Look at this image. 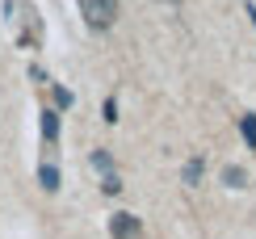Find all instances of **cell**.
<instances>
[{
	"instance_id": "cell-2",
	"label": "cell",
	"mask_w": 256,
	"mask_h": 239,
	"mask_svg": "<svg viewBox=\"0 0 256 239\" xmlns=\"http://www.w3.org/2000/svg\"><path fill=\"white\" fill-rule=\"evenodd\" d=\"M80 17L88 30H110L118 21V0H80Z\"/></svg>"
},
{
	"instance_id": "cell-1",
	"label": "cell",
	"mask_w": 256,
	"mask_h": 239,
	"mask_svg": "<svg viewBox=\"0 0 256 239\" xmlns=\"http://www.w3.org/2000/svg\"><path fill=\"white\" fill-rule=\"evenodd\" d=\"M4 21L21 46H30V50L42 46V17L30 0H4Z\"/></svg>"
},
{
	"instance_id": "cell-5",
	"label": "cell",
	"mask_w": 256,
	"mask_h": 239,
	"mask_svg": "<svg viewBox=\"0 0 256 239\" xmlns=\"http://www.w3.org/2000/svg\"><path fill=\"white\" fill-rule=\"evenodd\" d=\"M38 180H42V189H46V193H59V168L55 164H42L38 168Z\"/></svg>"
},
{
	"instance_id": "cell-3",
	"label": "cell",
	"mask_w": 256,
	"mask_h": 239,
	"mask_svg": "<svg viewBox=\"0 0 256 239\" xmlns=\"http://www.w3.org/2000/svg\"><path fill=\"white\" fill-rule=\"evenodd\" d=\"M110 235L114 239H143V226H138L134 214H114L110 218Z\"/></svg>"
},
{
	"instance_id": "cell-10",
	"label": "cell",
	"mask_w": 256,
	"mask_h": 239,
	"mask_svg": "<svg viewBox=\"0 0 256 239\" xmlns=\"http://www.w3.org/2000/svg\"><path fill=\"white\" fill-rule=\"evenodd\" d=\"M50 92H55V105H59V110H68V105H72V92L63 88V84H50Z\"/></svg>"
},
{
	"instance_id": "cell-8",
	"label": "cell",
	"mask_w": 256,
	"mask_h": 239,
	"mask_svg": "<svg viewBox=\"0 0 256 239\" xmlns=\"http://www.w3.org/2000/svg\"><path fill=\"white\" fill-rule=\"evenodd\" d=\"M198 180H202V156H194L185 164V184H198Z\"/></svg>"
},
{
	"instance_id": "cell-13",
	"label": "cell",
	"mask_w": 256,
	"mask_h": 239,
	"mask_svg": "<svg viewBox=\"0 0 256 239\" xmlns=\"http://www.w3.org/2000/svg\"><path fill=\"white\" fill-rule=\"evenodd\" d=\"M248 17H252V26H256V4H248Z\"/></svg>"
},
{
	"instance_id": "cell-11",
	"label": "cell",
	"mask_w": 256,
	"mask_h": 239,
	"mask_svg": "<svg viewBox=\"0 0 256 239\" xmlns=\"http://www.w3.org/2000/svg\"><path fill=\"white\" fill-rule=\"evenodd\" d=\"M101 189H105V193H118V189H122L118 172H110V176H101Z\"/></svg>"
},
{
	"instance_id": "cell-9",
	"label": "cell",
	"mask_w": 256,
	"mask_h": 239,
	"mask_svg": "<svg viewBox=\"0 0 256 239\" xmlns=\"http://www.w3.org/2000/svg\"><path fill=\"white\" fill-rule=\"evenodd\" d=\"M92 164H97V168L105 172V176H110V172H114V160H110V151H101V147L92 151Z\"/></svg>"
},
{
	"instance_id": "cell-4",
	"label": "cell",
	"mask_w": 256,
	"mask_h": 239,
	"mask_svg": "<svg viewBox=\"0 0 256 239\" xmlns=\"http://www.w3.org/2000/svg\"><path fill=\"white\" fill-rule=\"evenodd\" d=\"M42 138L55 147V138H59V114L55 110H42Z\"/></svg>"
},
{
	"instance_id": "cell-7",
	"label": "cell",
	"mask_w": 256,
	"mask_h": 239,
	"mask_svg": "<svg viewBox=\"0 0 256 239\" xmlns=\"http://www.w3.org/2000/svg\"><path fill=\"white\" fill-rule=\"evenodd\" d=\"M240 134H244V143L256 147V114H244L240 118Z\"/></svg>"
},
{
	"instance_id": "cell-14",
	"label": "cell",
	"mask_w": 256,
	"mask_h": 239,
	"mask_svg": "<svg viewBox=\"0 0 256 239\" xmlns=\"http://www.w3.org/2000/svg\"><path fill=\"white\" fill-rule=\"evenodd\" d=\"M164 4H180V0H164Z\"/></svg>"
},
{
	"instance_id": "cell-12",
	"label": "cell",
	"mask_w": 256,
	"mask_h": 239,
	"mask_svg": "<svg viewBox=\"0 0 256 239\" xmlns=\"http://www.w3.org/2000/svg\"><path fill=\"white\" fill-rule=\"evenodd\" d=\"M101 114H105V122H118V101H114V96H110V101L101 105Z\"/></svg>"
},
{
	"instance_id": "cell-6",
	"label": "cell",
	"mask_w": 256,
	"mask_h": 239,
	"mask_svg": "<svg viewBox=\"0 0 256 239\" xmlns=\"http://www.w3.org/2000/svg\"><path fill=\"white\" fill-rule=\"evenodd\" d=\"M222 180H227V189H244V184H248V172L231 164V168H222Z\"/></svg>"
}]
</instances>
